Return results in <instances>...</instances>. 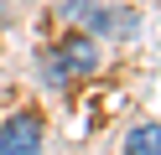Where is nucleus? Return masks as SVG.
Here are the masks:
<instances>
[{"mask_svg":"<svg viewBox=\"0 0 161 155\" xmlns=\"http://www.w3.org/2000/svg\"><path fill=\"white\" fill-rule=\"evenodd\" d=\"M94 67H99V47H94V36H63V41L42 57V78H47V83H78V78H94Z\"/></svg>","mask_w":161,"mask_h":155,"instance_id":"1","label":"nucleus"},{"mask_svg":"<svg viewBox=\"0 0 161 155\" xmlns=\"http://www.w3.org/2000/svg\"><path fill=\"white\" fill-rule=\"evenodd\" d=\"M36 150H42V114L36 109L11 114L0 129V155H36Z\"/></svg>","mask_w":161,"mask_h":155,"instance_id":"2","label":"nucleus"},{"mask_svg":"<svg viewBox=\"0 0 161 155\" xmlns=\"http://www.w3.org/2000/svg\"><path fill=\"white\" fill-rule=\"evenodd\" d=\"M125 155H161V124H135L125 134Z\"/></svg>","mask_w":161,"mask_h":155,"instance_id":"3","label":"nucleus"}]
</instances>
